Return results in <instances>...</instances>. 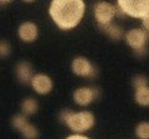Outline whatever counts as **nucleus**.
<instances>
[{
	"label": "nucleus",
	"instance_id": "nucleus-17",
	"mask_svg": "<svg viewBox=\"0 0 149 139\" xmlns=\"http://www.w3.org/2000/svg\"><path fill=\"white\" fill-rule=\"evenodd\" d=\"M142 27L149 32V13L144 17H142Z\"/></svg>",
	"mask_w": 149,
	"mask_h": 139
},
{
	"label": "nucleus",
	"instance_id": "nucleus-7",
	"mask_svg": "<svg viewBox=\"0 0 149 139\" xmlns=\"http://www.w3.org/2000/svg\"><path fill=\"white\" fill-rule=\"evenodd\" d=\"M100 96V91L93 87H78L73 92V101L80 107H87L92 104Z\"/></svg>",
	"mask_w": 149,
	"mask_h": 139
},
{
	"label": "nucleus",
	"instance_id": "nucleus-18",
	"mask_svg": "<svg viewBox=\"0 0 149 139\" xmlns=\"http://www.w3.org/2000/svg\"><path fill=\"white\" fill-rule=\"evenodd\" d=\"M13 0H0V4H3V5H5V4H9V3H11Z\"/></svg>",
	"mask_w": 149,
	"mask_h": 139
},
{
	"label": "nucleus",
	"instance_id": "nucleus-5",
	"mask_svg": "<svg viewBox=\"0 0 149 139\" xmlns=\"http://www.w3.org/2000/svg\"><path fill=\"white\" fill-rule=\"evenodd\" d=\"M117 14L118 8L109 1H104V0L97 1L93 8V15H95V19L98 22V25L109 24L117 16Z\"/></svg>",
	"mask_w": 149,
	"mask_h": 139
},
{
	"label": "nucleus",
	"instance_id": "nucleus-9",
	"mask_svg": "<svg viewBox=\"0 0 149 139\" xmlns=\"http://www.w3.org/2000/svg\"><path fill=\"white\" fill-rule=\"evenodd\" d=\"M30 85L32 86V88L36 93L39 95H47L50 93L54 88V82L51 80V77H49L47 75H44V73H37L32 77V81Z\"/></svg>",
	"mask_w": 149,
	"mask_h": 139
},
{
	"label": "nucleus",
	"instance_id": "nucleus-15",
	"mask_svg": "<svg viewBox=\"0 0 149 139\" xmlns=\"http://www.w3.org/2000/svg\"><path fill=\"white\" fill-rule=\"evenodd\" d=\"M136 136L141 139H149V122H141L136 127Z\"/></svg>",
	"mask_w": 149,
	"mask_h": 139
},
{
	"label": "nucleus",
	"instance_id": "nucleus-13",
	"mask_svg": "<svg viewBox=\"0 0 149 139\" xmlns=\"http://www.w3.org/2000/svg\"><path fill=\"white\" fill-rule=\"evenodd\" d=\"M101 30L109 36L112 40H120L123 38V31L122 29L117 25L113 24V22H109V24H104V25H100Z\"/></svg>",
	"mask_w": 149,
	"mask_h": 139
},
{
	"label": "nucleus",
	"instance_id": "nucleus-12",
	"mask_svg": "<svg viewBox=\"0 0 149 139\" xmlns=\"http://www.w3.org/2000/svg\"><path fill=\"white\" fill-rule=\"evenodd\" d=\"M134 101L141 107H149V83L134 87Z\"/></svg>",
	"mask_w": 149,
	"mask_h": 139
},
{
	"label": "nucleus",
	"instance_id": "nucleus-10",
	"mask_svg": "<svg viewBox=\"0 0 149 139\" xmlns=\"http://www.w3.org/2000/svg\"><path fill=\"white\" fill-rule=\"evenodd\" d=\"M17 35L20 40L24 41V42H27V44L34 42V41H36L37 36H39V27H37L35 22L25 21L19 26Z\"/></svg>",
	"mask_w": 149,
	"mask_h": 139
},
{
	"label": "nucleus",
	"instance_id": "nucleus-2",
	"mask_svg": "<svg viewBox=\"0 0 149 139\" xmlns=\"http://www.w3.org/2000/svg\"><path fill=\"white\" fill-rule=\"evenodd\" d=\"M60 119L71 129L73 133H86L95 126V114L90 111L73 112L71 109H62L60 112Z\"/></svg>",
	"mask_w": 149,
	"mask_h": 139
},
{
	"label": "nucleus",
	"instance_id": "nucleus-16",
	"mask_svg": "<svg viewBox=\"0 0 149 139\" xmlns=\"http://www.w3.org/2000/svg\"><path fill=\"white\" fill-rule=\"evenodd\" d=\"M10 54V45L6 41H0V57H6Z\"/></svg>",
	"mask_w": 149,
	"mask_h": 139
},
{
	"label": "nucleus",
	"instance_id": "nucleus-6",
	"mask_svg": "<svg viewBox=\"0 0 149 139\" xmlns=\"http://www.w3.org/2000/svg\"><path fill=\"white\" fill-rule=\"evenodd\" d=\"M72 72L78 77H85V78H93L97 76V70L93 66V63L88 58L83 56H78L72 60L71 63Z\"/></svg>",
	"mask_w": 149,
	"mask_h": 139
},
{
	"label": "nucleus",
	"instance_id": "nucleus-8",
	"mask_svg": "<svg viewBox=\"0 0 149 139\" xmlns=\"http://www.w3.org/2000/svg\"><path fill=\"white\" fill-rule=\"evenodd\" d=\"M13 126L14 128H16V131H19L21 133L22 137L25 138H29V139H32V138H36L39 136V132L35 126L29 122L26 119V117L24 114H17L15 117L13 118Z\"/></svg>",
	"mask_w": 149,
	"mask_h": 139
},
{
	"label": "nucleus",
	"instance_id": "nucleus-3",
	"mask_svg": "<svg viewBox=\"0 0 149 139\" xmlns=\"http://www.w3.org/2000/svg\"><path fill=\"white\" fill-rule=\"evenodd\" d=\"M117 6L125 16L142 19L149 13V0H117Z\"/></svg>",
	"mask_w": 149,
	"mask_h": 139
},
{
	"label": "nucleus",
	"instance_id": "nucleus-19",
	"mask_svg": "<svg viewBox=\"0 0 149 139\" xmlns=\"http://www.w3.org/2000/svg\"><path fill=\"white\" fill-rule=\"evenodd\" d=\"M22 1H25V3H34L35 0H22Z\"/></svg>",
	"mask_w": 149,
	"mask_h": 139
},
{
	"label": "nucleus",
	"instance_id": "nucleus-14",
	"mask_svg": "<svg viewBox=\"0 0 149 139\" xmlns=\"http://www.w3.org/2000/svg\"><path fill=\"white\" fill-rule=\"evenodd\" d=\"M37 109H39V103H37V101L35 98H31V97H29V98H26V99L22 101L21 111H22V113H24L25 115L35 114L37 112Z\"/></svg>",
	"mask_w": 149,
	"mask_h": 139
},
{
	"label": "nucleus",
	"instance_id": "nucleus-11",
	"mask_svg": "<svg viewBox=\"0 0 149 139\" xmlns=\"http://www.w3.org/2000/svg\"><path fill=\"white\" fill-rule=\"evenodd\" d=\"M34 76L35 75H34V71H32V67H31L30 63H27L25 61L17 63V66H16V77L21 83L29 85V83H31L32 77Z\"/></svg>",
	"mask_w": 149,
	"mask_h": 139
},
{
	"label": "nucleus",
	"instance_id": "nucleus-4",
	"mask_svg": "<svg viewBox=\"0 0 149 139\" xmlns=\"http://www.w3.org/2000/svg\"><path fill=\"white\" fill-rule=\"evenodd\" d=\"M124 40L132 50H134L139 55H143L147 51L149 32L144 30L143 27L142 29H132L127 31V34L124 35Z\"/></svg>",
	"mask_w": 149,
	"mask_h": 139
},
{
	"label": "nucleus",
	"instance_id": "nucleus-1",
	"mask_svg": "<svg viewBox=\"0 0 149 139\" xmlns=\"http://www.w3.org/2000/svg\"><path fill=\"white\" fill-rule=\"evenodd\" d=\"M86 13L85 0H51L49 15L61 30L74 29Z\"/></svg>",
	"mask_w": 149,
	"mask_h": 139
}]
</instances>
